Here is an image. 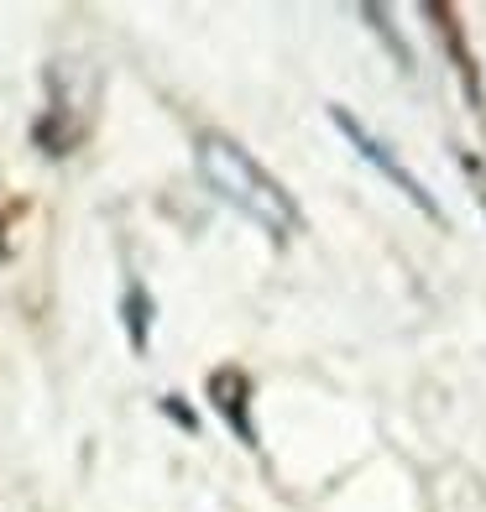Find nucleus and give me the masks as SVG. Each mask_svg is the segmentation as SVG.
Segmentation results:
<instances>
[{
    "label": "nucleus",
    "instance_id": "obj_2",
    "mask_svg": "<svg viewBox=\"0 0 486 512\" xmlns=\"http://www.w3.org/2000/svg\"><path fill=\"white\" fill-rule=\"evenodd\" d=\"M335 126H340L345 136H351V147H356V152H361L366 162H372V168H382V173H387L392 183H398V189H403V194H408L413 204H419V209H424V215H429V220H439V204L429 199V189H424V183H419V178H413L408 168H403V162H392V157H387V147L377 142V136H372V131H366V126H356V115H351V110H340V105H335Z\"/></svg>",
    "mask_w": 486,
    "mask_h": 512
},
{
    "label": "nucleus",
    "instance_id": "obj_1",
    "mask_svg": "<svg viewBox=\"0 0 486 512\" xmlns=\"http://www.w3.org/2000/svg\"><path fill=\"white\" fill-rule=\"evenodd\" d=\"M199 173L230 209H241L246 220H257L267 236H293L298 230V209H293L288 189L246 147L230 142V136H204L199 142Z\"/></svg>",
    "mask_w": 486,
    "mask_h": 512
}]
</instances>
